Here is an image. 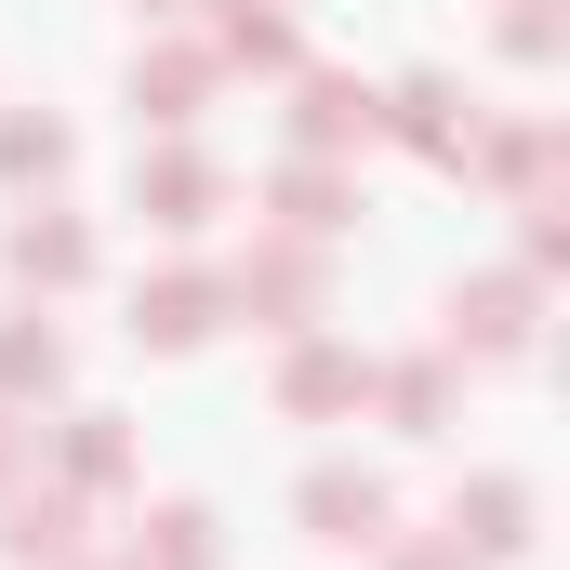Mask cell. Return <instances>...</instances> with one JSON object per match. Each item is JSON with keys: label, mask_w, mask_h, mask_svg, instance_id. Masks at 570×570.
Wrapping results in <instances>:
<instances>
[{"label": "cell", "mask_w": 570, "mask_h": 570, "mask_svg": "<svg viewBox=\"0 0 570 570\" xmlns=\"http://www.w3.org/2000/svg\"><path fill=\"white\" fill-rule=\"evenodd\" d=\"M305 531L318 544H385V478H345V464L305 478Z\"/></svg>", "instance_id": "6"}, {"label": "cell", "mask_w": 570, "mask_h": 570, "mask_svg": "<svg viewBox=\"0 0 570 570\" xmlns=\"http://www.w3.org/2000/svg\"><path fill=\"white\" fill-rule=\"evenodd\" d=\"M53 385H67V345H53L40 318H13V332H0V399H53Z\"/></svg>", "instance_id": "15"}, {"label": "cell", "mask_w": 570, "mask_h": 570, "mask_svg": "<svg viewBox=\"0 0 570 570\" xmlns=\"http://www.w3.org/2000/svg\"><path fill=\"white\" fill-rule=\"evenodd\" d=\"M0 173L13 186H53L67 173V120H0Z\"/></svg>", "instance_id": "16"}, {"label": "cell", "mask_w": 570, "mask_h": 570, "mask_svg": "<svg viewBox=\"0 0 570 570\" xmlns=\"http://www.w3.org/2000/svg\"><path fill=\"white\" fill-rule=\"evenodd\" d=\"M213 305H226L213 279H146V292H134V345H199Z\"/></svg>", "instance_id": "10"}, {"label": "cell", "mask_w": 570, "mask_h": 570, "mask_svg": "<svg viewBox=\"0 0 570 570\" xmlns=\"http://www.w3.org/2000/svg\"><path fill=\"white\" fill-rule=\"evenodd\" d=\"M199 107H213V53H146V67H134V120L186 134Z\"/></svg>", "instance_id": "8"}, {"label": "cell", "mask_w": 570, "mask_h": 570, "mask_svg": "<svg viewBox=\"0 0 570 570\" xmlns=\"http://www.w3.org/2000/svg\"><path fill=\"white\" fill-rule=\"evenodd\" d=\"M0 558L13 570H80V491H13L0 504Z\"/></svg>", "instance_id": "2"}, {"label": "cell", "mask_w": 570, "mask_h": 570, "mask_svg": "<svg viewBox=\"0 0 570 570\" xmlns=\"http://www.w3.org/2000/svg\"><path fill=\"white\" fill-rule=\"evenodd\" d=\"M226 67H305V40H292V13H266V0H226V40H213Z\"/></svg>", "instance_id": "13"}, {"label": "cell", "mask_w": 570, "mask_h": 570, "mask_svg": "<svg viewBox=\"0 0 570 570\" xmlns=\"http://www.w3.org/2000/svg\"><path fill=\"white\" fill-rule=\"evenodd\" d=\"M518 518H531V504H518L504 478H478V491L451 504V558H518Z\"/></svg>", "instance_id": "12"}, {"label": "cell", "mask_w": 570, "mask_h": 570, "mask_svg": "<svg viewBox=\"0 0 570 570\" xmlns=\"http://www.w3.org/2000/svg\"><path fill=\"white\" fill-rule=\"evenodd\" d=\"M0 478H13V412H0Z\"/></svg>", "instance_id": "21"}, {"label": "cell", "mask_w": 570, "mask_h": 570, "mask_svg": "<svg viewBox=\"0 0 570 570\" xmlns=\"http://www.w3.org/2000/svg\"><path fill=\"white\" fill-rule=\"evenodd\" d=\"M13 279H40V292L94 279V239H80L67 213H27V226H13Z\"/></svg>", "instance_id": "11"}, {"label": "cell", "mask_w": 570, "mask_h": 570, "mask_svg": "<svg viewBox=\"0 0 570 570\" xmlns=\"http://www.w3.org/2000/svg\"><path fill=\"white\" fill-rule=\"evenodd\" d=\"M292 134H305V159H332V146H372V94L318 67V80H305V107H292Z\"/></svg>", "instance_id": "9"}, {"label": "cell", "mask_w": 570, "mask_h": 570, "mask_svg": "<svg viewBox=\"0 0 570 570\" xmlns=\"http://www.w3.org/2000/svg\"><path fill=\"white\" fill-rule=\"evenodd\" d=\"M239 305H253L266 332H292V318L318 305V239H266V253L239 266Z\"/></svg>", "instance_id": "3"}, {"label": "cell", "mask_w": 570, "mask_h": 570, "mask_svg": "<svg viewBox=\"0 0 570 570\" xmlns=\"http://www.w3.org/2000/svg\"><path fill=\"white\" fill-rule=\"evenodd\" d=\"M451 345L518 358V345H531V279H478V292H451Z\"/></svg>", "instance_id": "4"}, {"label": "cell", "mask_w": 570, "mask_h": 570, "mask_svg": "<svg viewBox=\"0 0 570 570\" xmlns=\"http://www.w3.org/2000/svg\"><path fill=\"white\" fill-rule=\"evenodd\" d=\"M266 199H279V239H345V213H358V186H345L332 159H292Z\"/></svg>", "instance_id": "5"}, {"label": "cell", "mask_w": 570, "mask_h": 570, "mask_svg": "<svg viewBox=\"0 0 570 570\" xmlns=\"http://www.w3.org/2000/svg\"><path fill=\"white\" fill-rule=\"evenodd\" d=\"M146 13H186V0H146Z\"/></svg>", "instance_id": "22"}, {"label": "cell", "mask_w": 570, "mask_h": 570, "mask_svg": "<svg viewBox=\"0 0 570 570\" xmlns=\"http://www.w3.org/2000/svg\"><path fill=\"white\" fill-rule=\"evenodd\" d=\"M134 570H213V518H199V504H159L134 531Z\"/></svg>", "instance_id": "14"}, {"label": "cell", "mask_w": 570, "mask_h": 570, "mask_svg": "<svg viewBox=\"0 0 570 570\" xmlns=\"http://www.w3.org/2000/svg\"><path fill=\"white\" fill-rule=\"evenodd\" d=\"M399 570H464V558H451V544H412V558H399Z\"/></svg>", "instance_id": "20"}, {"label": "cell", "mask_w": 570, "mask_h": 570, "mask_svg": "<svg viewBox=\"0 0 570 570\" xmlns=\"http://www.w3.org/2000/svg\"><path fill=\"white\" fill-rule=\"evenodd\" d=\"M385 412H399V425H438V412H451V385H438V372H399V385H385Z\"/></svg>", "instance_id": "18"}, {"label": "cell", "mask_w": 570, "mask_h": 570, "mask_svg": "<svg viewBox=\"0 0 570 570\" xmlns=\"http://www.w3.org/2000/svg\"><path fill=\"white\" fill-rule=\"evenodd\" d=\"M120 464H134L120 425H107V412H80V438H67V491H120Z\"/></svg>", "instance_id": "17"}, {"label": "cell", "mask_w": 570, "mask_h": 570, "mask_svg": "<svg viewBox=\"0 0 570 570\" xmlns=\"http://www.w3.org/2000/svg\"><path fill=\"white\" fill-rule=\"evenodd\" d=\"M213 199H226V173H213V159H186V146H159V159L134 173V213L159 226V239H186V226H213Z\"/></svg>", "instance_id": "1"}, {"label": "cell", "mask_w": 570, "mask_h": 570, "mask_svg": "<svg viewBox=\"0 0 570 570\" xmlns=\"http://www.w3.org/2000/svg\"><path fill=\"white\" fill-rule=\"evenodd\" d=\"M279 399L292 412H358V399H372V358H358V345H292Z\"/></svg>", "instance_id": "7"}, {"label": "cell", "mask_w": 570, "mask_h": 570, "mask_svg": "<svg viewBox=\"0 0 570 570\" xmlns=\"http://www.w3.org/2000/svg\"><path fill=\"white\" fill-rule=\"evenodd\" d=\"M504 40H518V53H558V0H518V13H504Z\"/></svg>", "instance_id": "19"}]
</instances>
